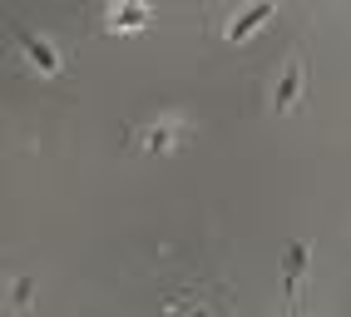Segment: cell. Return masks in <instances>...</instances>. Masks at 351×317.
I'll list each match as a JSON object with an SVG mask.
<instances>
[{"label":"cell","mask_w":351,"mask_h":317,"mask_svg":"<svg viewBox=\"0 0 351 317\" xmlns=\"http://www.w3.org/2000/svg\"><path fill=\"white\" fill-rule=\"evenodd\" d=\"M292 89H302V60L297 55L282 60V75H277V89H272V109H282L292 99Z\"/></svg>","instance_id":"6da1fadb"},{"label":"cell","mask_w":351,"mask_h":317,"mask_svg":"<svg viewBox=\"0 0 351 317\" xmlns=\"http://www.w3.org/2000/svg\"><path fill=\"white\" fill-rule=\"evenodd\" d=\"M302 263H307V243H297L287 253V298H292V307H297V287H302Z\"/></svg>","instance_id":"7a4b0ae2"}]
</instances>
